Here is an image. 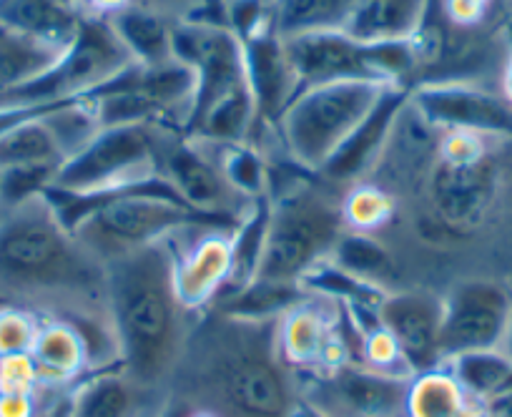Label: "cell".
<instances>
[{"label":"cell","instance_id":"cell-23","mask_svg":"<svg viewBox=\"0 0 512 417\" xmlns=\"http://www.w3.org/2000/svg\"><path fill=\"white\" fill-rule=\"evenodd\" d=\"M31 362L36 367L38 385H61L73 380L86 365V347L81 335L68 320L48 322L38 330L31 350Z\"/></svg>","mask_w":512,"mask_h":417},{"label":"cell","instance_id":"cell-15","mask_svg":"<svg viewBox=\"0 0 512 417\" xmlns=\"http://www.w3.org/2000/svg\"><path fill=\"white\" fill-rule=\"evenodd\" d=\"M410 98L412 88L402 86V83H392V86L384 88L372 111L359 121L357 129L344 139V144L329 156L319 174L332 181H352L362 176L384 151L397 121L410 106Z\"/></svg>","mask_w":512,"mask_h":417},{"label":"cell","instance_id":"cell-25","mask_svg":"<svg viewBox=\"0 0 512 417\" xmlns=\"http://www.w3.org/2000/svg\"><path fill=\"white\" fill-rule=\"evenodd\" d=\"M121 38L128 56L139 66H161L174 61V28L144 8H121L108 21Z\"/></svg>","mask_w":512,"mask_h":417},{"label":"cell","instance_id":"cell-27","mask_svg":"<svg viewBox=\"0 0 512 417\" xmlns=\"http://www.w3.org/2000/svg\"><path fill=\"white\" fill-rule=\"evenodd\" d=\"M357 0H269V26L279 38L344 31Z\"/></svg>","mask_w":512,"mask_h":417},{"label":"cell","instance_id":"cell-16","mask_svg":"<svg viewBox=\"0 0 512 417\" xmlns=\"http://www.w3.org/2000/svg\"><path fill=\"white\" fill-rule=\"evenodd\" d=\"M241 51H244L246 83L256 103V121H279L299 93L297 76L284 51V41L272 31V26H267L254 36L244 38Z\"/></svg>","mask_w":512,"mask_h":417},{"label":"cell","instance_id":"cell-4","mask_svg":"<svg viewBox=\"0 0 512 417\" xmlns=\"http://www.w3.org/2000/svg\"><path fill=\"white\" fill-rule=\"evenodd\" d=\"M344 229V209L324 196L297 189L272 199L267 244L256 279L297 282L332 254Z\"/></svg>","mask_w":512,"mask_h":417},{"label":"cell","instance_id":"cell-26","mask_svg":"<svg viewBox=\"0 0 512 417\" xmlns=\"http://www.w3.org/2000/svg\"><path fill=\"white\" fill-rule=\"evenodd\" d=\"M51 116L21 121L6 134H0V174L26 166H61L66 161V151L53 131Z\"/></svg>","mask_w":512,"mask_h":417},{"label":"cell","instance_id":"cell-28","mask_svg":"<svg viewBox=\"0 0 512 417\" xmlns=\"http://www.w3.org/2000/svg\"><path fill=\"white\" fill-rule=\"evenodd\" d=\"M470 400L490 402L512 390V360L502 350H475L450 357L442 365Z\"/></svg>","mask_w":512,"mask_h":417},{"label":"cell","instance_id":"cell-44","mask_svg":"<svg viewBox=\"0 0 512 417\" xmlns=\"http://www.w3.org/2000/svg\"><path fill=\"white\" fill-rule=\"evenodd\" d=\"M267 3H269V0H267Z\"/></svg>","mask_w":512,"mask_h":417},{"label":"cell","instance_id":"cell-8","mask_svg":"<svg viewBox=\"0 0 512 417\" xmlns=\"http://www.w3.org/2000/svg\"><path fill=\"white\" fill-rule=\"evenodd\" d=\"M156 141L151 124L98 129L76 154L68 156L51 186L66 191H96L126 184L156 171Z\"/></svg>","mask_w":512,"mask_h":417},{"label":"cell","instance_id":"cell-10","mask_svg":"<svg viewBox=\"0 0 512 417\" xmlns=\"http://www.w3.org/2000/svg\"><path fill=\"white\" fill-rule=\"evenodd\" d=\"M410 387V375L342 362L314 372L307 402L327 417H410Z\"/></svg>","mask_w":512,"mask_h":417},{"label":"cell","instance_id":"cell-41","mask_svg":"<svg viewBox=\"0 0 512 417\" xmlns=\"http://www.w3.org/2000/svg\"><path fill=\"white\" fill-rule=\"evenodd\" d=\"M505 101L512 106V58H507V68H505Z\"/></svg>","mask_w":512,"mask_h":417},{"label":"cell","instance_id":"cell-35","mask_svg":"<svg viewBox=\"0 0 512 417\" xmlns=\"http://www.w3.org/2000/svg\"><path fill=\"white\" fill-rule=\"evenodd\" d=\"M41 322L33 312L21 309L18 304L0 307V360L3 357L31 355Z\"/></svg>","mask_w":512,"mask_h":417},{"label":"cell","instance_id":"cell-3","mask_svg":"<svg viewBox=\"0 0 512 417\" xmlns=\"http://www.w3.org/2000/svg\"><path fill=\"white\" fill-rule=\"evenodd\" d=\"M387 86L392 83L337 81L297 93L279 119L284 144L294 161L319 174Z\"/></svg>","mask_w":512,"mask_h":417},{"label":"cell","instance_id":"cell-14","mask_svg":"<svg viewBox=\"0 0 512 417\" xmlns=\"http://www.w3.org/2000/svg\"><path fill=\"white\" fill-rule=\"evenodd\" d=\"M377 315L412 377L445 365L440 345L442 297L430 292H390L377 307Z\"/></svg>","mask_w":512,"mask_h":417},{"label":"cell","instance_id":"cell-29","mask_svg":"<svg viewBox=\"0 0 512 417\" xmlns=\"http://www.w3.org/2000/svg\"><path fill=\"white\" fill-rule=\"evenodd\" d=\"M139 387L128 380L121 367L101 370L91 380L81 382L71 395L68 417H131Z\"/></svg>","mask_w":512,"mask_h":417},{"label":"cell","instance_id":"cell-37","mask_svg":"<svg viewBox=\"0 0 512 417\" xmlns=\"http://www.w3.org/2000/svg\"><path fill=\"white\" fill-rule=\"evenodd\" d=\"M492 0H445V11L457 26H475L485 18Z\"/></svg>","mask_w":512,"mask_h":417},{"label":"cell","instance_id":"cell-38","mask_svg":"<svg viewBox=\"0 0 512 417\" xmlns=\"http://www.w3.org/2000/svg\"><path fill=\"white\" fill-rule=\"evenodd\" d=\"M289 417H327V415H324L322 410H317L312 402L302 400V402H297V405H294L292 415H289Z\"/></svg>","mask_w":512,"mask_h":417},{"label":"cell","instance_id":"cell-13","mask_svg":"<svg viewBox=\"0 0 512 417\" xmlns=\"http://www.w3.org/2000/svg\"><path fill=\"white\" fill-rule=\"evenodd\" d=\"M216 382L229 410L241 417H289L297 405L274 357L254 347L226 352Z\"/></svg>","mask_w":512,"mask_h":417},{"label":"cell","instance_id":"cell-21","mask_svg":"<svg viewBox=\"0 0 512 417\" xmlns=\"http://www.w3.org/2000/svg\"><path fill=\"white\" fill-rule=\"evenodd\" d=\"M309 294L297 282H272V279H254L239 292L226 294L219 302V312L234 322L244 325H262L289 315L294 307L304 304Z\"/></svg>","mask_w":512,"mask_h":417},{"label":"cell","instance_id":"cell-12","mask_svg":"<svg viewBox=\"0 0 512 417\" xmlns=\"http://www.w3.org/2000/svg\"><path fill=\"white\" fill-rule=\"evenodd\" d=\"M410 103L422 121L435 129L475 136H512V106L495 93L470 83H425L412 91Z\"/></svg>","mask_w":512,"mask_h":417},{"label":"cell","instance_id":"cell-20","mask_svg":"<svg viewBox=\"0 0 512 417\" xmlns=\"http://www.w3.org/2000/svg\"><path fill=\"white\" fill-rule=\"evenodd\" d=\"M0 21L66 51L83 16L71 0H0Z\"/></svg>","mask_w":512,"mask_h":417},{"label":"cell","instance_id":"cell-5","mask_svg":"<svg viewBox=\"0 0 512 417\" xmlns=\"http://www.w3.org/2000/svg\"><path fill=\"white\" fill-rule=\"evenodd\" d=\"M282 41L297 76L299 93L337 81L400 83V78L417 66L412 41L362 43L347 31L304 33Z\"/></svg>","mask_w":512,"mask_h":417},{"label":"cell","instance_id":"cell-36","mask_svg":"<svg viewBox=\"0 0 512 417\" xmlns=\"http://www.w3.org/2000/svg\"><path fill=\"white\" fill-rule=\"evenodd\" d=\"M387 212H390V206H387L382 194L362 189L357 191L354 199L347 204L344 217H349L354 224H359V227H374V224H379L387 217Z\"/></svg>","mask_w":512,"mask_h":417},{"label":"cell","instance_id":"cell-17","mask_svg":"<svg viewBox=\"0 0 512 417\" xmlns=\"http://www.w3.org/2000/svg\"><path fill=\"white\" fill-rule=\"evenodd\" d=\"M231 232H209L189 252L174 254V284L181 307L196 309L224 292L231 272Z\"/></svg>","mask_w":512,"mask_h":417},{"label":"cell","instance_id":"cell-19","mask_svg":"<svg viewBox=\"0 0 512 417\" xmlns=\"http://www.w3.org/2000/svg\"><path fill=\"white\" fill-rule=\"evenodd\" d=\"M430 0H357L344 31L362 43L412 41L425 26Z\"/></svg>","mask_w":512,"mask_h":417},{"label":"cell","instance_id":"cell-31","mask_svg":"<svg viewBox=\"0 0 512 417\" xmlns=\"http://www.w3.org/2000/svg\"><path fill=\"white\" fill-rule=\"evenodd\" d=\"M289 320L284 322L282 330V352L287 360H292L294 365L302 367H314V370H327L332 367L329 360V347L334 345L329 340V330L324 327V322L319 320V315H309L304 304L294 307L289 312Z\"/></svg>","mask_w":512,"mask_h":417},{"label":"cell","instance_id":"cell-24","mask_svg":"<svg viewBox=\"0 0 512 417\" xmlns=\"http://www.w3.org/2000/svg\"><path fill=\"white\" fill-rule=\"evenodd\" d=\"M61 56V48L48 46L0 21V96L41 78Z\"/></svg>","mask_w":512,"mask_h":417},{"label":"cell","instance_id":"cell-32","mask_svg":"<svg viewBox=\"0 0 512 417\" xmlns=\"http://www.w3.org/2000/svg\"><path fill=\"white\" fill-rule=\"evenodd\" d=\"M329 257L344 272L354 274L369 284H377L382 289L387 279L395 277V262H392L390 252L377 239L362 232L342 234Z\"/></svg>","mask_w":512,"mask_h":417},{"label":"cell","instance_id":"cell-22","mask_svg":"<svg viewBox=\"0 0 512 417\" xmlns=\"http://www.w3.org/2000/svg\"><path fill=\"white\" fill-rule=\"evenodd\" d=\"M269 219H272V196L269 194L251 201L249 209L241 214L239 224H236V229L229 237V244H231L229 282H226L224 292H221L219 297L239 292L241 287H246V284L256 279L259 264H262L264 244H267Z\"/></svg>","mask_w":512,"mask_h":417},{"label":"cell","instance_id":"cell-30","mask_svg":"<svg viewBox=\"0 0 512 417\" xmlns=\"http://www.w3.org/2000/svg\"><path fill=\"white\" fill-rule=\"evenodd\" d=\"M304 292L309 297H324L334 299L342 307H372L377 309L379 304L387 297V289L377 287V284H369L364 279L354 277V274L344 272L342 267L332 262V259H324V262L314 264L302 279H299Z\"/></svg>","mask_w":512,"mask_h":417},{"label":"cell","instance_id":"cell-42","mask_svg":"<svg viewBox=\"0 0 512 417\" xmlns=\"http://www.w3.org/2000/svg\"><path fill=\"white\" fill-rule=\"evenodd\" d=\"M505 46H507V56L512 58V18L507 21V26H505Z\"/></svg>","mask_w":512,"mask_h":417},{"label":"cell","instance_id":"cell-7","mask_svg":"<svg viewBox=\"0 0 512 417\" xmlns=\"http://www.w3.org/2000/svg\"><path fill=\"white\" fill-rule=\"evenodd\" d=\"M134 58L128 56L121 38L113 26L103 18L83 16L81 28L71 46L63 51L56 66L43 73L36 81L8 91L0 96V109L6 106H36V103L81 101L86 93L106 83L123 68L131 66Z\"/></svg>","mask_w":512,"mask_h":417},{"label":"cell","instance_id":"cell-1","mask_svg":"<svg viewBox=\"0 0 512 417\" xmlns=\"http://www.w3.org/2000/svg\"><path fill=\"white\" fill-rule=\"evenodd\" d=\"M103 289L113 317L118 367L136 387H156L181 355V302L174 249L166 242L131 249L103 262Z\"/></svg>","mask_w":512,"mask_h":417},{"label":"cell","instance_id":"cell-39","mask_svg":"<svg viewBox=\"0 0 512 417\" xmlns=\"http://www.w3.org/2000/svg\"><path fill=\"white\" fill-rule=\"evenodd\" d=\"M497 350H502L512 360V312H510V320H507L505 335H502V342H500V347H497Z\"/></svg>","mask_w":512,"mask_h":417},{"label":"cell","instance_id":"cell-34","mask_svg":"<svg viewBox=\"0 0 512 417\" xmlns=\"http://www.w3.org/2000/svg\"><path fill=\"white\" fill-rule=\"evenodd\" d=\"M219 169L236 196L254 201L269 194V169L259 151L251 149L249 144L226 146Z\"/></svg>","mask_w":512,"mask_h":417},{"label":"cell","instance_id":"cell-43","mask_svg":"<svg viewBox=\"0 0 512 417\" xmlns=\"http://www.w3.org/2000/svg\"><path fill=\"white\" fill-rule=\"evenodd\" d=\"M194 417H211V415H194Z\"/></svg>","mask_w":512,"mask_h":417},{"label":"cell","instance_id":"cell-2","mask_svg":"<svg viewBox=\"0 0 512 417\" xmlns=\"http://www.w3.org/2000/svg\"><path fill=\"white\" fill-rule=\"evenodd\" d=\"M93 257L61 227L43 196L0 209V299H36L43 294L86 292L98 274Z\"/></svg>","mask_w":512,"mask_h":417},{"label":"cell","instance_id":"cell-9","mask_svg":"<svg viewBox=\"0 0 512 417\" xmlns=\"http://www.w3.org/2000/svg\"><path fill=\"white\" fill-rule=\"evenodd\" d=\"M174 58L186 63L196 76L186 126L189 131L211 106L246 86L244 51L241 41L221 26L206 23H181L174 28Z\"/></svg>","mask_w":512,"mask_h":417},{"label":"cell","instance_id":"cell-40","mask_svg":"<svg viewBox=\"0 0 512 417\" xmlns=\"http://www.w3.org/2000/svg\"><path fill=\"white\" fill-rule=\"evenodd\" d=\"M91 3L98 8V11H111V13H116V11H121V8H126V6H123L126 0H91Z\"/></svg>","mask_w":512,"mask_h":417},{"label":"cell","instance_id":"cell-6","mask_svg":"<svg viewBox=\"0 0 512 417\" xmlns=\"http://www.w3.org/2000/svg\"><path fill=\"white\" fill-rule=\"evenodd\" d=\"M497 196V166L485 139L450 131L430 174V201L435 217L452 234H470L490 214Z\"/></svg>","mask_w":512,"mask_h":417},{"label":"cell","instance_id":"cell-11","mask_svg":"<svg viewBox=\"0 0 512 417\" xmlns=\"http://www.w3.org/2000/svg\"><path fill=\"white\" fill-rule=\"evenodd\" d=\"M512 312V297L492 279H467L442 297V357L497 350Z\"/></svg>","mask_w":512,"mask_h":417},{"label":"cell","instance_id":"cell-18","mask_svg":"<svg viewBox=\"0 0 512 417\" xmlns=\"http://www.w3.org/2000/svg\"><path fill=\"white\" fill-rule=\"evenodd\" d=\"M161 174L174 184L181 199L199 212H234L231 196L234 189L226 184L221 169H216L191 141L181 139L164 154Z\"/></svg>","mask_w":512,"mask_h":417},{"label":"cell","instance_id":"cell-33","mask_svg":"<svg viewBox=\"0 0 512 417\" xmlns=\"http://www.w3.org/2000/svg\"><path fill=\"white\" fill-rule=\"evenodd\" d=\"M470 397L462 392L447 370H432L412 377L410 417H462Z\"/></svg>","mask_w":512,"mask_h":417}]
</instances>
